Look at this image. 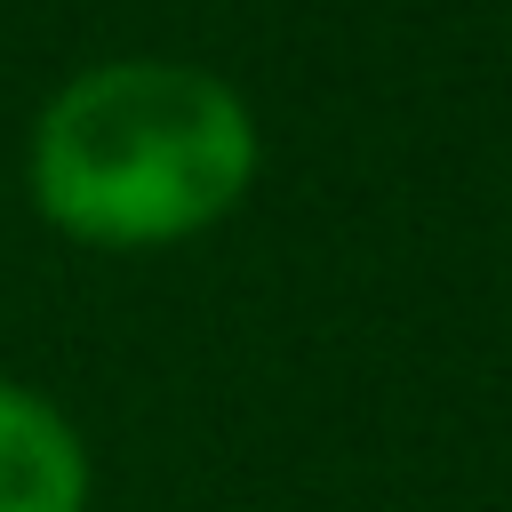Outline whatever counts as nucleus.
I'll list each match as a JSON object with an SVG mask.
<instances>
[{
    "label": "nucleus",
    "mask_w": 512,
    "mask_h": 512,
    "mask_svg": "<svg viewBox=\"0 0 512 512\" xmlns=\"http://www.w3.org/2000/svg\"><path fill=\"white\" fill-rule=\"evenodd\" d=\"M256 160V112L232 80L176 56H112L40 104L24 184L48 232L152 256L216 232L256 192Z\"/></svg>",
    "instance_id": "obj_1"
},
{
    "label": "nucleus",
    "mask_w": 512,
    "mask_h": 512,
    "mask_svg": "<svg viewBox=\"0 0 512 512\" xmlns=\"http://www.w3.org/2000/svg\"><path fill=\"white\" fill-rule=\"evenodd\" d=\"M0 512H88V440L16 376H0Z\"/></svg>",
    "instance_id": "obj_2"
}]
</instances>
